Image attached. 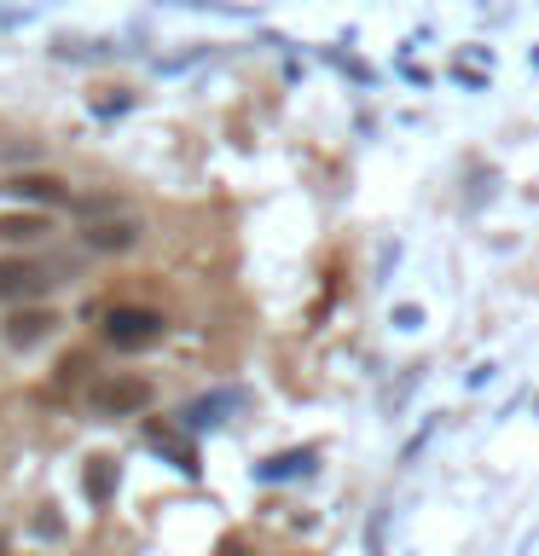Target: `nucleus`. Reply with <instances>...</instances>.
I'll return each instance as SVG.
<instances>
[{"mask_svg":"<svg viewBox=\"0 0 539 556\" xmlns=\"http://www.w3.org/2000/svg\"><path fill=\"white\" fill-rule=\"evenodd\" d=\"M221 556H243V551H238V545H226V551H221Z\"/></svg>","mask_w":539,"mask_h":556,"instance_id":"nucleus-9","label":"nucleus"},{"mask_svg":"<svg viewBox=\"0 0 539 556\" xmlns=\"http://www.w3.org/2000/svg\"><path fill=\"white\" fill-rule=\"evenodd\" d=\"M156 337H163V313H151V307H111L104 313V342L122 348V354L151 348Z\"/></svg>","mask_w":539,"mask_h":556,"instance_id":"nucleus-1","label":"nucleus"},{"mask_svg":"<svg viewBox=\"0 0 539 556\" xmlns=\"http://www.w3.org/2000/svg\"><path fill=\"white\" fill-rule=\"evenodd\" d=\"M0 238H7V243L47 238V220H41V215H0Z\"/></svg>","mask_w":539,"mask_h":556,"instance_id":"nucleus-7","label":"nucleus"},{"mask_svg":"<svg viewBox=\"0 0 539 556\" xmlns=\"http://www.w3.org/2000/svg\"><path fill=\"white\" fill-rule=\"evenodd\" d=\"M52 278L35 261H0V302H24V295H47Z\"/></svg>","mask_w":539,"mask_h":556,"instance_id":"nucleus-3","label":"nucleus"},{"mask_svg":"<svg viewBox=\"0 0 539 556\" xmlns=\"http://www.w3.org/2000/svg\"><path fill=\"white\" fill-rule=\"evenodd\" d=\"M146 400H151V382H146V377H99V382H93V406L111 412V417L139 412Z\"/></svg>","mask_w":539,"mask_h":556,"instance_id":"nucleus-2","label":"nucleus"},{"mask_svg":"<svg viewBox=\"0 0 539 556\" xmlns=\"http://www.w3.org/2000/svg\"><path fill=\"white\" fill-rule=\"evenodd\" d=\"M139 238L134 220H104V226H87V243L93 250H128V243Z\"/></svg>","mask_w":539,"mask_h":556,"instance_id":"nucleus-6","label":"nucleus"},{"mask_svg":"<svg viewBox=\"0 0 539 556\" xmlns=\"http://www.w3.org/2000/svg\"><path fill=\"white\" fill-rule=\"evenodd\" d=\"M52 325H59L52 313L24 307V313H12V319H7V342H12V348H35L41 337H52Z\"/></svg>","mask_w":539,"mask_h":556,"instance_id":"nucleus-4","label":"nucleus"},{"mask_svg":"<svg viewBox=\"0 0 539 556\" xmlns=\"http://www.w3.org/2000/svg\"><path fill=\"white\" fill-rule=\"evenodd\" d=\"M7 191H17V198H29V203H70V186L52 180V174H17Z\"/></svg>","mask_w":539,"mask_h":556,"instance_id":"nucleus-5","label":"nucleus"},{"mask_svg":"<svg viewBox=\"0 0 539 556\" xmlns=\"http://www.w3.org/2000/svg\"><path fill=\"white\" fill-rule=\"evenodd\" d=\"M116 493V458H93V464H87V498H111Z\"/></svg>","mask_w":539,"mask_h":556,"instance_id":"nucleus-8","label":"nucleus"}]
</instances>
